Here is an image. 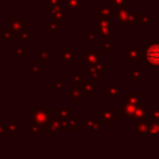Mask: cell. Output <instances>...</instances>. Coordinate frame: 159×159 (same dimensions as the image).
<instances>
[{
    "label": "cell",
    "instance_id": "cell-1",
    "mask_svg": "<svg viewBox=\"0 0 159 159\" xmlns=\"http://www.w3.org/2000/svg\"><path fill=\"white\" fill-rule=\"evenodd\" d=\"M147 57H148V60H149L150 63L159 65V45L152 46L148 50V52H147Z\"/></svg>",
    "mask_w": 159,
    "mask_h": 159
}]
</instances>
